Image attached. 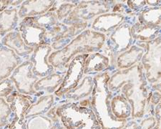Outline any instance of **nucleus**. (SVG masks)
Returning <instances> with one entry per match:
<instances>
[{"label": "nucleus", "instance_id": "1", "mask_svg": "<svg viewBox=\"0 0 161 129\" xmlns=\"http://www.w3.org/2000/svg\"><path fill=\"white\" fill-rule=\"evenodd\" d=\"M105 36L95 31L85 30L62 50L48 57V63L55 68H67L74 56L80 53H90L102 48Z\"/></svg>", "mask_w": 161, "mask_h": 129}, {"label": "nucleus", "instance_id": "2", "mask_svg": "<svg viewBox=\"0 0 161 129\" xmlns=\"http://www.w3.org/2000/svg\"><path fill=\"white\" fill-rule=\"evenodd\" d=\"M56 114L67 129H100L94 113L78 103H70L57 108Z\"/></svg>", "mask_w": 161, "mask_h": 129}, {"label": "nucleus", "instance_id": "3", "mask_svg": "<svg viewBox=\"0 0 161 129\" xmlns=\"http://www.w3.org/2000/svg\"><path fill=\"white\" fill-rule=\"evenodd\" d=\"M90 54L78 55L69 62L67 68L68 70L65 73L62 83L55 90L54 94L57 96H62L67 92L74 89L80 84L85 70V64Z\"/></svg>", "mask_w": 161, "mask_h": 129}, {"label": "nucleus", "instance_id": "4", "mask_svg": "<svg viewBox=\"0 0 161 129\" xmlns=\"http://www.w3.org/2000/svg\"><path fill=\"white\" fill-rule=\"evenodd\" d=\"M147 53L142 57V63L145 69V76L150 83L160 86V38L147 42ZM142 66V67H143Z\"/></svg>", "mask_w": 161, "mask_h": 129}, {"label": "nucleus", "instance_id": "5", "mask_svg": "<svg viewBox=\"0 0 161 129\" xmlns=\"http://www.w3.org/2000/svg\"><path fill=\"white\" fill-rule=\"evenodd\" d=\"M32 68V63L25 61L15 68L9 77L21 94L38 95L34 89V85L39 81V77L33 74Z\"/></svg>", "mask_w": 161, "mask_h": 129}, {"label": "nucleus", "instance_id": "6", "mask_svg": "<svg viewBox=\"0 0 161 129\" xmlns=\"http://www.w3.org/2000/svg\"><path fill=\"white\" fill-rule=\"evenodd\" d=\"M19 30L23 40L28 47L36 48L46 45L47 30L37 25L34 17L24 18L19 25Z\"/></svg>", "mask_w": 161, "mask_h": 129}, {"label": "nucleus", "instance_id": "7", "mask_svg": "<svg viewBox=\"0 0 161 129\" xmlns=\"http://www.w3.org/2000/svg\"><path fill=\"white\" fill-rule=\"evenodd\" d=\"M101 3L102 2H82L81 3L80 2L68 17L64 20V24L72 25L77 23H81L82 20H84L83 21H86L89 18H92L98 14L110 10V7H105L108 6L107 3L97 8V6H99Z\"/></svg>", "mask_w": 161, "mask_h": 129}, {"label": "nucleus", "instance_id": "8", "mask_svg": "<svg viewBox=\"0 0 161 129\" xmlns=\"http://www.w3.org/2000/svg\"><path fill=\"white\" fill-rule=\"evenodd\" d=\"M53 48L50 45H40L35 48L30 62L33 64L32 73L36 76L46 77L53 73L54 67L48 63V57Z\"/></svg>", "mask_w": 161, "mask_h": 129}, {"label": "nucleus", "instance_id": "9", "mask_svg": "<svg viewBox=\"0 0 161 129\" xmlns=\"http://www.w3.org/2000/svg\"><path fill=\"white\" fill-rule=\"evenodd\" d=\"M110 37L113 41V44H108V47L110 46V52L115 45L117 47L115 50V53L127 50L130 46L132 40L130 34V27L125 22L123 25L118 26Z\"/></svg>", "mask_w": 161, "mask_h": 129}, {"label": "nucleus", "instance_id": "10", "mask_svg": "<svg viewBox=\"0 0 161 129\" xmlns=\"http://www.w3.org/2000/svg\"><path fill=\"white\" fill-rule=\"evenodd\" d=\"M54 1H26L18 12L20 18L40 16L47 12L54 4Z\"/></svg>", "mask_w": 161, "mask_h": 129}, {"label": "nucleus", "instance_id": "11", "mask_svg": "<svg viewBox=\"0 0 161 129\" xmlns=\"http://www.w3.org/2000/svg\"><path fill=\"white\" fill-rule=\"evenodd\" d=\"M19 60L11 49L0 48V82L11 74Z\"/></svg>", "mask_w": 161, "mask_h": 129}, {"label": "nucleus", "instance_id": "12", "mask_svg": "<svg viewBox=\"0 0 161 129\" xmlns=\"http://www.w3.org/2000/svg\"><path fill=\"white\" fill-rule=\"evenodd\" d=\"M6 102L9 104L12 112L19 118H25V113L31 106L29 97L17 92H13L7 97Z\"/></svg>", "mask_w": 161, "mask_h": 129}, {"label": "nucleus", "instance_id": "13", "mask_svg": "<svg viewBox=\"0 0 161 129\" xmlns=\"http://www.w3.org/2000/svg\"><path fill=\"white\" fill-rule=\"evenodd\" d=\"M124 16L121 14H105L96 18L92 23L93 30L101 32H108L120 26L123 21Z\"/></svg>", "mask_w": 161, "mask_h": 129}, {"label": "nucleus", "instance_id": "14", "mask_svg": "<svg viewBox=\"0 0 161 129\" xmlns=\"http://www.w3.org/2000/svg\"><path fill=\"white\" fill-rule=\"evenodd\" d=\"M2 44L20 56L30 55L34 51V48L28 47L25 43L20 32H9L2 39Z\"/></svg>", "mask_w": 161, "mask_h": 129}, {"label": "nucleus", "instance_id": "15", "mask_svg": "<svg viewBox=\"0 0 161 129\" xmlns=\"http://www.w3.org/2000/svg\"><path fill=\"white\" fill-rule=\"evenodd\" d=\"M110 60L105 55L100 53L90 54L85 64V74L99 73L108 68Z\"/></svg>", "mask_w": 161, "mask_h": 129}, {"label": "nucleus", "instance_id": "16", "mask_svg": "<svg viewBox=\"0 0 161 129\" xmlns=\"http://www.w3.org/2000/svg\"><path fill=\"white\" fill-rule=\"evenodd\" d=\"M63 77L64 76L61 74L53 73L45 77L39 79V81L34 85V89L37 93L38 95L40 94V91L48 93L55 92V90L62 83Z\"/></svg>", "mask_w": 161, "mask_h": 129}, {"label": "nucleus", "instance_id": "17", "mask_svg": "<svg viewBox=\"0 0 161 129\" xmlns=\"http://www.w3.org/2000/svg\"><path fill=\"white\" fill-rule=\"evenodd\" d=\"M132 37L141 40H152L159 37L160 34V26L142 25L136 23L130 28Z\"/></svg>", "mask_w": 161, "mask_h": 129}, {"label": "nucleus", "instance_id": "18", "mask_svg": "<svg viewBox=\"0 0 161 129\" xmlns=\"http://www.w3.org/2000/svg\"><path fill=\"white\" fill-rule=\"evenodd\" d=\"M94 85V80L92 77H85L75 88L67 92L65 94V96L67 99L75 100V101L79 100L92 93Z\"/></svg>", "mask_w": 161, "mask_h": 129}, {"label": "nucleus", "instance_id": "19", "mask_svg": "<svg viewBox=\"0 0 161 129\" xmlns=\"http://www.w3.org/2000/svg\"><path fill=\"white\" fill-rule=\"evenodd\" d=\"M17 9H7L0 12V35H4L17 27Z\"/></svg>", "mask_w": 161, "mask_h": 129}, {"label": "nucleus", "instance_id": "20", "mask_svg": "<svg viewBox=\"0 0 161 129\" xmlns=\"http://www.w3.org/2000/svg\"><path fill=\"white\" fill-rule=\"evenodd\" d=\"M144 53V50L132 46L128 51L122 54L118 59V67L119 68H128L140 60Z\"/></svg>", "mask_w": 161, "mask_h": 129}, {"label": "nucleus", "instance_id": "21", "mask_svg": "<svg viewBox=\"0 0 161 129\" xmlns=\"http://www.w3.org/2000/svg\"><path fill=\"white\" fill-rule=\"evenodd\" d=\"M54 102L53 95H49L41 97L36 104L31 105L25 113V118L44 114L50 109Z\"/></svg>", "mask_w": 161, "mask_h": 129}, {"label": "nucleus", "instance_id": "22", "mask_svg": "<svg viewBox=\"0 0 161 129\" xmlns=\"http://www.w3.org/2000/svg\"><path fill=\"white\" fill-rule=\"evenodd\" d=\"M111 108L114 116L118 118H127L131 113V107L123 95H117L112 100Z\"/></svg>", "mask_w": 161, "mask_h": 129}, {"label": "nucleus", "instance_id": "23", "mask_svg": "<svg viewBox=\"0 0 161 129\" xmlns=\"http://www.w3.org/2000/svg\"><path fill=\"white\" fill-rule=\"evenodd\" d=\"M138 20V23L142 25L160 26V7L146 8L139 15Z\"/></svg>", "mask_w": 161, "mask_h": 129}, {"label": "nucleus", "instance_id": "24", "mask_svg": "<svg viewBox=\"0 0 161 129\" xmlns=\"http://www.w3.org/2000/svg\"><path fill=\"white\" fill-rule=\"evenodd\" d=\"M55 2L54 4H58V6L53 4V7H51V9L49 11L53 12H55L59 21H61L63 19L67 18V17H68V15L70 14L71 12L77 5V4H75L73 3H69L70 2H67V3H65V1H60L61 3H59V2Z\"/></svg>", "mask_w": 161, "mask_h": 129}, {"label": "nucleus", "instance_id": "25", "mask_svg": "<svg viewBox=\"0 0 161 129\" xmlns=\"http://www.w3.org/2000/svg\"><path fill=\"white\" fill-rule=\"evenodd\" d=\"M34 17H35V20L37 23V25L45 28L47 31L50 30L53 26L58 24L59 21L56 13L50 11L42 15H40V16Z\"/></svg>", "mask_w": 161, "mask_h": 129}, {"label": "nucleus", "instance_id": "26", "mask_svg": "<svg viewBox=\"0 0 161 129\" xmlns=\"http://www.w3.org/2000/svg\"><path fill=\"white\" fill-rule=\"evenodd\" d=\"M53 121L50 118L44 116H33L28 121L27 129H50Z\"/></svg>", "mask_w": 161, "mask_h": 129}, {"label": "nucleus", "instance_id": "27", "mask_svg": "<svg viewBox=\"0 0 161 129\" xmlns=\"http://www.w3.org/2000/svg\"><path fill=\"white\" fill-rule=\"evenodd\" d=\"M12 113L8 103L2 98H0V127H3L7 124Z\"/></svg>", "mask_w": 161, "mask_h": 129}, {"label": "nucleus", "instance_id": "28", "mask_svg": "<svg viewBox=\"0 0 161 129\" xmlns=\"http://www.w3.org/2000/svg\"><path fill=\"white\" fill-rule=\"evenodd\" d=\"M14 90V84L10 78H6L0 82V98L8 97Z\"/></svg>", "mask_w": 161, "mask_h": 129}, {"label": "nucleus", "instance_id": "29", "mask_svg": "<svg viewBox=\"0 0 161 129\" xmlns=\"http://www.w3.org/2000/svg\"><path fill=\"white\" fill-rule=\"evenodd\" d=\"M9 129H27L26 118H19L15 116L9 125Z\"/></svg>", "mask_w": 161, "mask_h": 129}, {"label": "nucleus", "instance_id": "30", "mask_svg": "<svg viewBox=\"0 0 161 129\" xmlns=\"http://www.w3.org/2000/svg\"><path fill=\"white\" fill-rule=\"evenodd\" d=\"M2 2H0V8H1V6H2Z\"/></svg>", "mask_w": 161, "mask_h": 129}]
</instances>
